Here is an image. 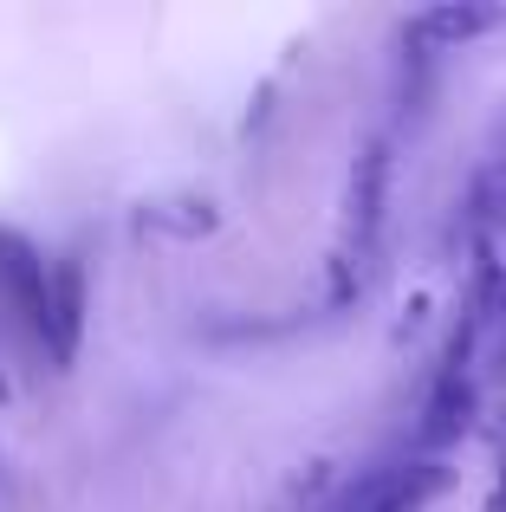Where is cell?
Returning <instances> with one entry per match:
<instances>
[{
	"label": "cell",
	"mask_w": 506,
	"mask_h": 512,
	"mask_svg": "<svg viewBox=\"0 0 506 512\" xmlns=\"http://www.w3.org/2000/svg\"><path fill=\"white\" fill-rule=\"evenodd\" d=\"M448 467L442 461H390L377 467V474H364L351 487V500H344L338 512H422L442 493Z\"/></svg>",
	"instance_id": "1"
},
{
	"label": "cell",
	"mask_w": 506,
	"mask_h": 512,
	"mask_svg": "<svg viewBox=\"0 0 506 512\" xmlns=\"http://www.w3.org/2000/svg\"><path fill=\"white\" fill-rule=\"evenodd\" d=\"M494 26H506V7H481V0H442V7L416 13V20L403 26L409 46L422 52H448V46H468V39L494 33Z\"/></svg>",
	"instance_id": "2"
},
{
	"label": "cell",
	"mask_w": 506,
	"mask_h": 512,
	"mask_svg": "<svg viewBox=\"0 0 506 512\" xmlns=\"http://www.w3.org/2000/svg\"><path fill=\"white\" fill-rule=\"evenodd\" d=\"M474 234H506V156L487 163V175L474 182Z\"/></svg>",
	"instance_id": "3"
},
{
	"label": "cell",
	"mask_w": 506,
	"mask_h": 512,
	"mask_svg": "<svg viewBox=\"0 0 506 512\" xmlns=\"http://www.w3.org/2000/svg\"><path fill=\"white\" fill-rule=\"evenodd\" d=\"M506 312V305H500ZM494 370H506V318H500V338H494Z\"/></svg>",
	"instance_id": "4"
},
{
	"label": "cell",
	"mask_w": 506,
	"mask_h": 512,
	"mask_svg": "<svg viewBox=\"0 0 506 512\" xmlns=\"http://www.w3.org/2000/svg\"><path fill=\"white\" fill-rule=\"evenodd\" d=\"M487 512H506V474H500V487H494V500H487Z\"/></svg>",
	"instance_id": "5"
},
{
	"label": "cell",
	"mask_w": 506,
	"mask_h": 512,
	"mask_svg": "<svg viewBox=\"0 0 506 512\" xmlns=\"http://www.w3.org/2000/svg\"><path fill=\"white\" fill-rule=\"evenodd\" d=\"M500 273H506V260H500Z\"/></svg>",
	"instance_id": "6"
}]
</instances>
